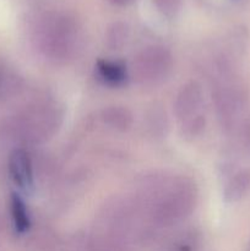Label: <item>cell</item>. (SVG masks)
Segmentation results:
<instances>
[{
	"label": "cell",
	"mask_w": 250,
	"mask_h": 251,
	"mask_svg": "<svg viewBox=\"0 0 250 251\" xmlns=\"http://www.w3.org/2000/svg\"><path fill=\"white\" fill-rule=\"evenodd\" d=\"M149 212L159 227H171L185 220L196 205L195 185L186 178H157L150 183Z\"/></svg>",
	"instance_id": "6da1fadb"
},
{
	"label": "cell",
	"mask_w": 250,
	"mask_h": 251,
	"mask_svg": "<svg viewBox=\"0 0 250 251\" xmlns=\"http://www.w3.org/2000/svg\"><path fill=\"white\" fill-rule=\"evenodd\" d=\"M32 39L39 51L54 61H64L75 53L80 39L77 22L61 12H43L32 22Z\"/></svg>",
	"instance_id": "7a4b0ae2"
},
{
	"label": "cell",
	"mask_w": 250,
	"mask_h": 251,
	"mask_svg": "<svg viewBox=\"0 0 250 251\" xmlns=\"http://www.w3.org/2000/svg\"><path fill=\"white\" fill-rule=\"evenodd\" d=\"M173 68V55L163 46H151L142 49L134 59L132 73L137 82L156 86L163 82Z\"/></svg>",
	"instance_id": "3957f363"
},
{
	"label": "cell",
	"mask_w": 250,
	"mask_h": 251,
	"mask_svg": "<svg viewBox=\"0 0 250 251\" xmlns=\"http://www.w3.org/2000/svg\"><path fill=\"white\" fill-rule=\"evenodd\" d=\"M203 105L202 87L196 81H189L181 86L174 102V113L180 123L190 120L201 114Z\"/></svg>",
	"instance_id": "277c9868"
},
{
	"label": "cell",
	"mask_w": 250,
	"mask_h": 251,
	"mask_svg": "<svg viewBox=\"0 0 250 251\" xmlns=\"http://www.w3.org/2000/svg\"><path fill=\"white\" fill-rule=\"evenodd\" d=\"M9 173L12 181L21 190L29 191L34 185L33 163L25 149L12 150L9 156Z\"/></svg>",
	"instance_id": "5b68a950"
},
{
	"label": "cell",
	"mask_w": 250,
	"mask_h": 251,
	"mask_svg": "<svg viewBox=\"0 0 250 251\" xmlns=\"http://www.w3.org/2000/svg\"><path fill=\"white\" fill-rule=\"evenodd\" d=\"M100 120L110 129L124 132L132 126L134 117L124 105H109L100 112Z\"/></svg>",
	"instance_id": "8992f818"
},
{
	"label": "cell",
	"mask_w": 250,
	"mask_h": 251,
	"mask_svg": "<svg viewBox=\"0 0 250 251\" xmlns=\"http://www.w3.org/2000/svg\"><path fill=\"white\" fill-rule=\"evenodd\" d=\"M96 70L100 80L109 86H120L127 80L126 65L122 61L100 59L97 61Z\"/></svg>",
	"instance_id": "52a82bcc"
},
{
	"label": "cell",
	"mask_w": 250,
	"mask_h": 251,
	"mask_svg": "<svg viewBox=\"0 0 250 251\" xmlns=\"http://www.w3.org/2000/svg\"><path fill=\"white\" fill-rule=\"evenodd\" d=\"M250 190V171H240L229 179L225 189V199L228 202L239 201Z\"/></svg>",
	"instance_id": "ba28073f"
},
{
	"label": "cell",
	"mask_w": 250,
	"mask_h": 251,
	"mask_svg": "<svg viewBox=\"0 0 250 251\" xmlns=\"http://www.w3.org/2000/svg\"><path fill=\"white\" fill-rule=\"evenodd\" d=\"M10 215H11L12 225L17 233H26L31 227V217L28 208L25 203L24 199L17 194H12L10 198Z\"/></svg>",
	"instance_id": "9c48e42d"
},
{
	"label": "cell",
	"mask_w": 250,
	"mask_h": 251,
	"mask_svg": "<svg viewBox=\"0 0 250 251\" xmlns=\"http://www.w3.org/2000/svg\"><path fill=\"white\" fill-rule=\"evenodd\" d=\"M147 127L153 136L161 137L167 134L168 129V119L167 114L161 105H153L147 112Z\"/></svg>",
	"instance_id": "30bf717a"
},
{
	"label": "cell",
	"mask_w": 250,
	"mask_h": 251,
	"mask_svg": "<svg viewBox=\"0 0 250 251\" xmlns=\"http://www.w3.org/2000/svg\"><path fill=\"white\" fill-rule=\"evenodd\" d=\"M129 38V28L124 22H114L110 25L105 34L107 46L110 49H120Z\"/></svg>",
	"instance_id": "8fae6325"
},
{
	"label": "cell",
	"mask_w": 250,
	"mask_h": 251,
	"mask_svg": "<svg viewBox=\"0 0 250 251\" xmlns=\"http://www.w3.org/2000/svg\"><path fill=\"white\" fill-rule=\"evenodd\" d=\"M199 238L194 232H188L181 237L176 238L171 245L168 251H198Z\"/></svg>",
	"instance_id": "7c38bea8"
},
{
	"label": "cell",
	"mask_w": 250,
	"mask_h": 251,
	"mask_svg": "<svg viewBox=\"0 0 250 251\" xmlns=\"http://www.w3.org/2000/svg\"><path fill=\"white\" fill-rule=\"evenodd\" d=\"M159 14L166 17H174L181 9L183 0H153Z\"/></svg>",
	"instance_id": "4fadbf2b"
},
{
	"label": "cell",
	"mask_w": 250,
	"mask_h": 251,
	"mask_svg": "<svg viewBox=\"0 0 250 251\" xmlns=\"http://www.w3.org/2000/svg\"><path fill=\"white\" fill-rule=\"evenodd\" d=\"M16 87V76L10 73L7 66L0 61V95Z\"/></svg>",
	"instance_id": "5bb4252c"
},
{
	"label": "cell",
	"mask_w": 250,
	"mask_h": 251,
	"mask_svg": "<svg viewBox=\"0 0 250 251\" xmlns=\"http://www.w3.org/2000/svg\"><path fill=\"white\" fill-rule=\"evenodd\" d=\"M242 140L247 147H250V120H247L242 130Z\"/></svg>",
	"instance_id": "9a60e30c"
},
{
	"label": "cell",
	"mask_w": 250,
	"mask_h": 251,
	"mask_svg": "<svg viewBox=\"0 0 250 251\" xmlns=\"http://www.w3.org/2000/svg\"><path fill=\"white\" fill-rule=\"evenodd\" d=\"M108 1L113 5H117V6H124V5H126L130 0H108Z\"/></svg>",
	"instance_id": "2e32d148"
}]
</instances>
